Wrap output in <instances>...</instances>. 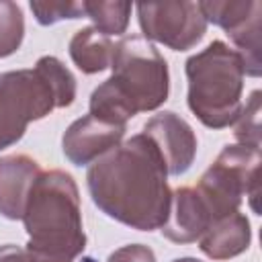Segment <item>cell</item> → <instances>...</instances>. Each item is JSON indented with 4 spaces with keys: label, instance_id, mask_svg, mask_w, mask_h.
<instances>
[{
    "label": "cell",
    "instance_id": "obj_1",
    "mask_svg": "<svg viewBox=\"0 0 262 262\" xmlns=\"http://www.w3.org/2000/svg\"><path fill=\"white\" fill-rule=\"evenodd\" d=\"M86 186L106 217L131 229L154 231L168 219V170L145 133L131 135L94 160L86 172Z\"/></svg>",
    "mask_w": 262,
    "mask_h": 262
},
{
    "label": "cell",
    "instance_id": "obj_2",
    "mask_svg": "<svg viewBox=\"0 0 262 262\" xmlns=\"http://www.w3.org/2000/svg\"><path fill=\"white\" fill-rule=\"evenodd\" d=\"M111 70V78L90 94V115L117 125H127L137 113L156 111L168 100V63L158 47L145 37H121L115 43Z\"/></svg>",
    "mask_w": 262,
    "mask_h": 262
},
{
    "label": "cell",
    "instance_id": "obj_3",
    "mask_svg": "<svg viewBox=\"0 0 262 262\" xmlns=\"http://www.w3.org/2000/svg\"><path fill=\"white\" fill-rule=\"evenodd\" d=\"M23 223L27 252L37 262H74L86 250L80 192L72 174L41 170L31 186Z\"/></svg>",
    "mask_w": 262,
    "mask_h": 262
},
{
    "label": "cell",
    "instance_id": "obj_4",
    "mask_svg": "<svg viewBox=\"0 0 262 262\" xmlns=\"http://www.w3.org/2000/svg\"><path fill=\"white\" fill-rule=\"evenodd\" d=\"M76 98V78L55 55H43L31 70L0 74V151L23 139L29 123L66 108Z\"/></svg>",
    "mask_w": 262,
    "mask_h": 262
},
{
    "label": "cell",
    "instance_id": "obj_5",
    "mask_svg": "<svg viewBox=\"0 0 262 262\" xmlns=\"http://www.w3.org/2000/svg\"><path fill=\"white\" fill-rule=\"evenodd\" d=\"M192 115L209 129H225L235 123L242 111L244 61L225 41L215 39L184 63Z\"/></svg>",
    "mask_w": 262,
    "mask_h": 262
},
{
    "label": "cell",
    "instance_id": "obj_6",
    "mask_svg": "<svg viewBox=\"0 0 262 262\" xmlns=\"http://www.w3.org/2000/svg\"><path fill=\"white\" fill-rule=\"evenodd\" d=\"M260 160L258 147L231 143L225 145L215 162L203 172L194 188L211 211L213 221L237 213L244 196L250 199V207L258 215Z\"/></svg>",
    "mask_w": 262,
    "mask_h": 262
},
{
    "label": "cell",
    "instance_id": "obj_7",
    "mask_svg": "<svg viewBox=\"0 0 262 262\" xmlns=\"http://www.w3.org/2000/svg\"><path fill=\"white\" fill-rule=\"evenodd\" d=\"M141 37L162 43L174 51L192 49L203 41L207 33V18L201 12L199 2H139L135 6Z\"/></svg>",
    "mask_w": 262,
    "mask_h": 262
},
{
    "label": "cell",
    "instance_id": "obj_8",
    "mask_svg": "<svg viewBox=\"0 0 262 262\" xmlns=\"http://www.w3.org/2000/svg\"><path fill=\"white\" fill-rule=\"evenodd\" d=\"M158 147L168 176L188 172L196 158V135L192 127L174 111H162L145 121L143 131Z\"/></svg>",
    "mask_w": 262,
    "mask_h": 262
},
{
    "label": "cell",
    "instance_id": "obj_9",
    "mask_svg": "<svg viewBox=\"0 0 262 262\" xmlns=\"http://www.w3.org/2000/svg\"><path fill=\"white\" fill-rule=\"evenodd\" d=\"M127 125H117L94 115H84L76 119L61 137L63 156L74 166H88L113 147H117L125 137Z\"/></svg>",
    "mask_w": 262,
    "mask_h": 262
},
{
    "label": "cell",
    "instance_id": "obj_10",
    "mask_svg": "<svg viewBox=\"0 0 262 262\" xmlns=\"http://www.w3.org/2000/svg\"><path fill=\"white\" fill-rule=\"evenodd\" d=\"M213 223L211 211L194 186H178L170 196L168 219L160 227L162 235L174 244H192Z\"/></svg>",
    "mask_w": 262,
    "mask_h": 262
},
{
    "label": "cell",
    "instance_id": "obj_11",
    "mask_svg": "<svg viewBox=\"0 0 262 262\" xmlns=\"http://www.w3.org/2000/svg\"><path fill=\"white\" fill-rule=\"evenodd\" d=\"M41 166L27 154L0 156V215L16 221L23 219L25 205Z\"/></svg>",
    "mask_w": 262,
    "mask_h": 262
},
{
    "label": "cell",
    "instance_id": "obj_12",
    "mask_svg": "<svg viewBox=\"0 0 262 262\" xmlns=\"http://www.w3.org/2000/svg\"><path fill=\"white\" fill-rule=\"evenodd\" d=\"M252 242V227L246 215L231 213L213 221L199 237L201 252L211 260H229L244 254Z\"/></svg>",
    "mask_w": 262,
    "mask_h": 262
},
{
    "label": "cell",
    "instance_id": "obj_13",
    "mask_svg": "<svg viewBox=\"0 0 262 262\" xmlns=\"http://www.w3.org/2000/svg\"><path fill=\"white\" fill-rule=\"evenodd\" d=\"M68 51L74 66L82 74H98L111 68L115 43L94 27H82L70 39Z\"/></svg>",
    "mask_w": 262,
    "mask_h": 262
},
{
    "label": "cell",
    "instance_id": "obj_14",
    "mask_svg": "<svg viewBox=\"0 0 262 262\" xmlns=\"http://www.w3.org/2000/svg\"><path fill=\"white\" fill-rule=\"evenodd\" d=\"M133 4L131 2H106V0H86L84 16L94 23V29L104 33L106 37L123 35L129 27Z\"/></svg>",
    "mask_w": 262,
    "mask_h": 262
},
{
    "label": "cell",
    "instance_id": "obj_15",
    "mask_svg": "<svg viewBox=\"0 0 262 262\" xmlns=\"http://www.w3.org/2000/svg\"><path fill=\"white\" fill-rule=\"evenodd\" d=\"M25 37V16L16 2L0 0V59L12 55Z\"/></svg>",
    "mask_w": 262,
    "mask_h": 262
},
{
    "label": "cell",
    "instance_id": "obj_16",
    "mask_svg": "<svg viewBox=\"0 0 262 262\" xmlns=\"http://www.w3.org/2000/svg\"><path fill=\"white\" fill-rule=\"evenodd\" d=\"M233 135L237 143L260 149V90H254L233 123Z\"/></svg>",
    "mask_w": 262,
    "mask_h": 262
},
{
    "label": "cell",
    "instance_id": "obj_17",
    "mask_svg": "<svg viewBox=\"0 0 262 262\" xmlns=\"http://www.w3.org/2000/svg\"><path fill=\"white\" fill-rule=\"evenodd\" d=\"M31 10L37 18L39 25L43 27H49V25H55L59 20H66V18H80L84 16V2H41V0H33L31 4Z\"/></svg>",
    "mask_w": 262,
    "mask_h": 262
},
{
    "label": "cell",
    "instance_id": "obj_18",
    "mask_svg": "<svg viewBox=\"0 0 262 262\" xmlns=\"http://www.w3.org/2000/svg\"><path fill=\"white\" fill-rule=\"evenodd\" d=\"M106 262H156V254L143 244H127L117 248Z\"/></svg>",
    "mask_w": 262,
    "mask_h": 262
},
{
    "label": "cell",
    "instance_id": "obj_19",
    "mask_svg": "<svg viewBox=\"0 0 262 262\" xmlns=\"http://www.w3.org/2000/svg\"><path fill=\"white\" fill-rule=\"evenodd\" d=\"M0 262H37V260L25 248L6 244V246H0Z\"/></svg>",
    "mask_w": 262,
    "mask_h": 262
},
{
    "label": "cell",
    "instance_id": "obj_20",
    "mask_svg": "<svg viewBox=\"0 0 262 262\" xmlns=\"http://www.w3.org/2000/svg\"><path fill=\"white\" fill-rule=\"evenodd\" d=\"M172 262H203V260L192 258V256H182V258H176V260H172Z\"/></svg>",
    "mask_w": 262,
    "mask_h": 262
}]
</instances>
